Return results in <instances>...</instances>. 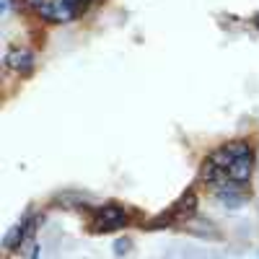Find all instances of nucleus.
Instances as JSON below:
<instances>
[{
  "instance_id": "obj_9",
  "label": "nucleus",
  "mask_w": 259,
  "mask_h": 259,
  "mask_svg": "<svg viewBox=\"0 0 259 259\" xmlns=\"http://www.w3.org/2000/svg\"><path fill=\"white\" fill-rule=\"evenodd\" d=\"M254 26H256V29H259V13H256V16H254Z\"/></svg>"
},
{
  "instance_id": "obj_2",
  "label": "nucleus",
  "mask_w": 259,
  "mask_h": 259,
  "mask_svg": "<svg viewBox=\"0 0 259 259\" xmlns=\"http://www.w3.org/2000/svg\"><path fill=\"white\" fill-rule=\"evenodd\" d=\"M94 231H117L122 226H127V212L117 205H104L94 212Z\"/></svg>"
},
{
  "instance_id": "obj_3",
  "label": "nucleus",
  "mask_w": 259,
  "mask_h": 259,
  "mask_svg": "<svg viewBox=\"0 0 259 259\" xmlns=\"http://www.w3.org/2000/svg\"><path fill=\"white\" fill-rule=\"evenodd\" d=\"M34 228H36V218L34 215H24L8 233H6V241H3V246L11 251V249H18V246H24L31 236H34Z\"/></svg>"
},
{
  "instance_id": "obj_6",
  "label": "nucleus",
  "mask_w": 259,
  "mask_h": 259,
  "mask_svg": "<svg viewBox=\"0 0 259 259\" xmlns=\"http://www.w3.org/2000/svg\"><path fill=\"white\" fill-rule=\"evenodd\" d=\"M24 3H26L29 8H34V11H39L41 6H45V3H47V0H24Z\"/></svg>"
},
{
  "instance_id": "obj_4",
  "label": "nucleus",
  "mask_w": 259,
  "mask_h": 259,
  "mask_svg": "<svg viewBox=\"0 0 259 259\" xmlns=\"http://www.w3.org/2000/svg\"><path fill=\"white\" fill-rule=\"evenodd\" d=\"M6 68L16 70V73H31L34 70V52L26 47H11L3 57Z\"/></svg>"
},
{
  "instance_id": "obj_1",
  "label": "nucleus",
  "mask_w": 259,
  "mask_h": 259,
  "mask_svg": "<svg viewBox=\"0 0 259 259\" xmlns=\"http://www.w3.org/2000/svg\"><path fill=\"white\" fill-rule=\"evenodd\" d=\"M85 8L83 6H75V3H65V0H47L45 6H41L36 13L50 21V24H68V21L78 18Z\"/></svg>"
},
{
  "instance_id": "obj_5",
  "label": "nucleus",
  "mask_w": 259,
  "mask_h": 259,
  "mask_svg": "<svg viewBox=\"0 0 259 259\" xmlns=\"http://www.w3.org/2000/svg\"><path fill=\"white\" fill-rule=\"evenodd\" d=\"M130 249H133V241L130 239H114V254L117 256H124Z\"/></svg>"
},
{
  "instance_id": "obj_7",
  "label": "nucleus",
  "mask_w": 259,
  "mask_h": 259,
  "mask_svg": "<svg viewBox=\"0 0 259 259\" xmlns=\"http://www.w3.org/2000/svg\"><path fill=\"white\" fill-rule=\"evenodd\" d=\"M39 251H41V246H39V244H34V246H31V254H29V259H39Z\"/></svg>"
},
{
  "instance_id": "obj_8",
  "label": "nucleus",
  "mask_w": 259,
  "mask_h": 259,
  "mask_svg": "<svg viewBox=\"0 0 259 259\" xmlns=\"http://www.w3.org/2000/svg\"><path fill=\"white\" fill-rule=\"evenodd\" d=\"M65 3H75V6H83L85 8L89 3H94V0H65Z\"/></svg>"
}]
</instances>
